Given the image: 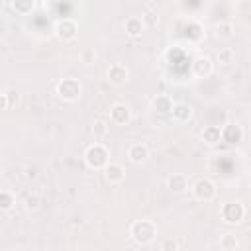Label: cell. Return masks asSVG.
I'll use <instances>...</instances> for the list:
<instances>
[{
  "instance_id": "cell-24",
  "label": "cell",
  "mask_w": 251,
  "mask_h": 251,
  "mask_svg": "<svg viewBox=\"0 0 251 251\" xmlns=\"http://www.w3.org/2000/svg\"><path fill=\"white\" fill-rule=\"evenodd\" d=\"M39 204H41V196L39 194H27L25 196V200H24V208L27 210V212H35L37 208H39Z\"/></svg>"
},
{
  "instance_id": "cell-4",
  "label": "cell",
  "mask_w": 251,
  "mask_h": 251,
  "mask_svg": "<svg viewBox=\"0 0 251 251\" xmlns=\"http://www.w3.org/2000/svg\"><path fill=\"white\" fill-rule=\"evenodd\" d=\"M188 188H190L194 200H198V202H210L218 194V186H216V182L212 178H198Z\"/></svg>"
},
{
  "instance_id": "cell-2",
  "label": "cell",
  "mask_w": 251,
  "mask_h": 251,
  "mask_svg": "<svg viewBox=\"0 0 251 251\" xmlns=\"http://www.w3.org/2000/svg\"><path fill=\"white\" fill-rule=\"evenodd\" d=\"M82 159H84V165H86L88 169H92V171H102V169L108 165V161H110V151H108V147H106L104 143L94 141L92 145L86 147Z\"/></svg>"
},
{
  "instance_id": "cell-15",
  "label": "cell",
  "mask_w": 251,
  "mask_h": 251,
  "mask_svg": "<svg viewBox=\"0 0 251 251\" xmlns=\"http://www.w3.org/2000/svg\"><path fill=\"white\" fill-rule=\"evenodd\" d=\"M124 29H126V33H127L131 39H137V37H141V33L145 31V22H143V18H139V16H129V18L126 20V24H124Z\"/></svg>"
},
{
  "instance_id": "cell-8",
  "label": "cell",
  "mask_w": 251,
  "mask_h": 251,
  "mask_svg": "<svg viewBox=\"0 0 251 251\" xmlns=\"http://www.w3.org/2000/svg\"><path fill=\"white\" fill-rule=\"evenodd\" d=\"M106 76H108V82H110V84H114V86H122L124 82H127V78H129V71H127V67L122 65V63H112V65L108 67Z\"/></svg>"
},
{
  "instance_id": "cell-10",
  "label": "cell",
  "mask_w": 251,
  "mask_h": 251,
  "mask_svg": "<svg viewBox=\"0 0 251 251\" xmlns=\"http://www.w3.org/2000/svg\"><path fill=\"white\" fill-rule=\"evenodd\" d=\"M220 131H222V141H226L227 145L241 143L243 135H245V131H243V127L239 124H226L224 127H220Z\"/></svg>"
},
{
  "instance_id": "cell-18",
  "label": "cell",
  "mask_w": 251,
  "mask_h": 251,
  "mask_svg": "<svg viewBox=\"0 0 251 251\" xmlns=\"http://www.w3.org/2000/svg\"><path fill=\"white\" fill-rule=\"evenodd\" d=\"M233 24L231 22H220L214 25V35L218 39H231L233 37Z\"/></svg>"
},
{
  "instance_id": "cell-26",
  "label": "cell",
  "mask_w": 251,
  "mask_h": 251,
  "mask_svg": "<svg viewBox=\"0 0 251 251\" xmlns=\"http://www.w3.org/2000/svg\"><path fill=\"white\" fill-rule=\"evenodd\" d=\"M161 247H163V249H176V247H178V245H176V243H175V241H165V243H163V245H161Z\"/></svg>"
},
{
  "instance_id": "cell-21",
  "label": "cell",
  "mask_w": 251,
  "mask_h": 251,
  "mask_svg": "<svg viewBox=\"0 0 251 251\" xmlns=\"http://www.w3.org/2000/svg\"><path fill=\"white\" fill-rule=\"evenodd\" d=\"M14 204H16V196H14V192H10V190H0V212H8V210H12Z\"/></svg>"
},
{
  "instance_id": "cell-20",
  "label": "cell",
  "mask_w": 251,
  "mask_h": 251,
  "mask_svg": "<svg viewBox=\"0 0 251 251\" xmlns=\"http://www.w3.org/2000/svg\"><path fill=\"white\" fill-rule=\"evenodd\" d=\"M12 10L20 16H27L35 10V0H12Z\"/></svg>"
},
{
  "instance_id": "cell-13",
  "label": "cell",
  "mask_w": 251,
  "mask_h": 251,
  "mask_svg": "<svg viewBox=\"0 0 251 251\" xmlns=\"http://www.w3.org/2000/svg\"><path fill=\"white\" fill-rule=\"evenodd\" d=\"M127 159L133 163V165H141L149 159V147L143 143V141H137V143H131L127 147Z\"/></svg>"
},
{
  "instance_id": "cell-23",
  "label": "cell",
  "mask_w": 251,
  "mask_h": 251,
  "mask_svg": "<svg viewBox=\"0 0 251 251\" xmlns=\"http://www.w3.org/2000/svg\"><path fill=\"white\" fill-rule=\"evenodd\" d=\"M106 133H108V122L106 120H94V124H92V135H94V139L100 141L102 137H106Z\"/></svg>"
},
{
  "instance_id": "cell-22",
  "label": "cell",
  "mask_w": 251,
  "mask_h": 251,
  "mask_svg": "<svg viewBox=\"0 0 251 251\" xmlns=\"http://www.w3.org/2000/svg\"><path fill=\"white\" fill-rule=\"evenodd\" d=\"M216 59H218V63H220V65L227 67V65H231V63H233L235 53H233V49H231V47H220V51H218Z\"/></svg>"
},
{
  "instance_id": "cell-6",
  "label": "cell",
  "mask_w": 251,
  "mask_h": 251,
  "mask_svg": "<svg viewBox=\"0 0 251 251\" xmlns=\"http://www.w3.org/2000/svg\"><path fill=\"white\" fill-rule=\"evenodd\" d=\"M53 31H55V37H57L59 41L71 43V41H75L76 35H78V24H76L75 20H71V18H63V20H59V22L55 24Z\"/></svg>"
},
{
  "instance_id": "cell-14",
  "label": "cell",
  "mask_w": 251,
  "mask_h": 251,
  "mask_svg": "<svg viewBox=\"0 0 251 251\" xmlns=\"http://www.w3.org/2000/svg\"><path fill=\"white\" fill-rule=\"evenodd\" d=\"M188 176L184 175V173H173V175H169V178H167V188L173 192V194H182V192H186L188 190Z\"/></svg>"
},
{
  "instance_id": "cell-25",
  "label": "cell",
  "mask_w": 251,
  "mask_h": 251,
  "mask_svg": "<svg viewBox=\"0 0 251 251\" xmlns=\"http://www.w3.org/2000/svg\"><path fill=\"white\" fill-rule=\"evenodd\" d=\"M10 106V100H8V94H4V92H0V112L2 110H6Z\"/></svg>"
},
{
  "instance_id": "cell-16",
  "label": "cell",
  "mask_w": 251,
  "mask_h": 251,
  "mask_svg": "<svg viewBox=\"0 0 251 251\" xmlns=\"http://www.w3.org/2000/svg\"><path fill=\"white\" fill-rule=\"evenodd\" d=\"M151 106L155 112L159 114H169L171 108H173V98L169 94H157L153 100H151Z\"/></svg>"
},
{
  "instance_id": "cell-5",
  "label": "cell",
  "mask_w": 251,
  "mask_h": 251,
  "mask_svg": "<svg viewBox=\"0 0 251 251\" xmlns=\"http://www.w3.org/2000/svg\"><path fill=\"white\" fill-rule=\"evenodd\" d=\"M245 206L241 202H224L222 208H220V216H222V222L227 224V226H237L245 220Z\"/></svg>"
},
{
  "instance_id": "cell-11",
  "label": "cell",
  "mask_w": 251,
  "mask_h": 251,
  "mask_svg": "<svg viewBox=\"0 0 251 251\" xmlns=\"http://www.w3.org/2000/svg\"><path fill=\"white\" fill-rule=\"evenodd\" d=\"M129 120H131V110H129L127 104H124V102L112 104V108H110V122H112V124H116V126H126Z\"/></svg>"
},
{
  "instance_id": "cell-27",
  "label": "cell",
  "mask_w": 251,
  "mask_h": 251,
  "mask_svg": "<svg viewBox=\"0 0 251 251\" xmlns=\"http://www.w3.org/2000/svg\"><path fill=\"white\" fill-rule=\"evenodd\" d=\"M35 176H37L35 169H25V178H35Z\"/></svg>"
},
{
  "instance_id": "cell-3",
  "label": "cell",
  "mask_w": 251,
  "mask_h": 251,
  "mask_svg": "<svg viewBox=\"0 0 251 251\" xmlns=\"http://www.w3.org/2000/svg\"><path fill=\"white\" fill-rule=\"evenodd\" d=\"M82 94V84L78 78H73V76H67V78H61L57 82V96L65 102H76Z\"/></svg>"
},
{
  "instance_id": "cell-1",
  "label": "cell",
  "mask_w": 251,
  "mask_h": 251,
  "mask_svg": "<svg viewBox=\"0 0 251 251\" xmlns=\"http://www.w3.org/2000/svg\"><path fill=\"white\" fill-rule=\"evenodd\" d=\"M129 237L137 245H149L157 237V224L153 220H135L129 226Z\"/></svg>"
},
{
  "instance_id": "cell-12",
  "label": "cell",
  "mask_w": 251,
  "mask_h": 251,
  "mask_svg": "<svg viewBox=\"0 0 251 251\" xmlns=\"http://www.w3.org/2000/svg\"><path fill=\"white\" fill-rule=\"evenodd\" d=\"M102 171H104L106 182H110V184H120V182H124V178H126V169H124L122 163H112V161H108V165H106Z\"/></svg>"
},
{
  "instance_id": "cell-9",
  "label": "cell",
  "mask_w": 251,
  "mask_h": 251,
  "mask_svg": "<svg viewBox=\"0 0 251 251\" xmlns=\"http://www.w3.org/2000/svg\"><path fill=\"white\" fill-rule=\"evenodd\" d=\"M169 114H171L173 122H176V124H188L192 120V116H194V110L186 102H173V108H171Z\"/></svg>"
},
{
  "instance_id": "cell-17",
  "label": "cell",
  "mask_w": 251,
  "mask_h": 251,
  "mask_svg": "<svg viewBox=\"0 0 251 251\" xmlns=\"http://www.w3.org/2000/svg\"><path fill=\"white\" fill-rule=\"evenodd\" d=\"M202 141L208 143V145H218L222 141V131H220V126H204L202 129Z\"/></svg>"
},
{
  "instance_id": "cell-7",
  "label": "cell",
  "mask_w": 251,
  "mask_h": 251,
  "mask_svg": "<svg viewBox=\"0 0 251 251\" xmlns=\"http://www.w3.org/2000/svg\"><path fill=\"white\" fill-rule=\"evenodd\" d=\"M190 71H192V75H194L196 78H208V76L214 73V63H212L210 57H206V55H198V57L192 61Z\"/></svg>"
},
{
  "instance_id": "cell-19",
  "label": "cell",
  "mask_w": 251,
  "mask_h": 251,
  "mask_svg": "<svg viewBox=\"0 0 251 251\" xmlns=\"http://www.w3.org/2000/svg\"><path fill=\"white\" fill-rule=\"evenodd\" d=\"M239 237L235 235V233H224L222 237H220V249L222 251H235V249H239Z\"/></svg>"
}]
</instances>
